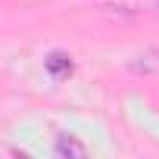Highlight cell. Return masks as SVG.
<instances>
[{"label": "cell", "mask_w": 159, "mask_h": 159, "mask_svg": "<svg viewBox=\"0 0 159 159\" xmlns=\"http://www.w3.org/2000/svg\"><path fill=\"white\" fill-rule=\"evenodd\" d=\"M44 69L50 72V78L62 81V78H69V75H72L75 62H72V56H69L66 50H50V53H47V59H44Z\"/></svg>", "instance_id": "6da1fadb"}, {"label": "cell", "mask_w": 159, "mask_h": 159, "mask_svg": "<svg viewBox=\"0 0 159 159\" xmlns=\"http://www.w3.org/2000/svg\"><path fill=\"white\" fill-rule=\"evenodd\" d=\"M106 10H116V13H153L159 10V0H97Z\"/></svg>", "instance_id": "7a4b0ae2"}, {"label": "cell", "mask_w": 159, "mask_h": 159, "mask_svg": "<svg viewBox=\"0 0 159 159\" xmlns=\"http://www.w3.org/2000/svg\"><path fill=\"white\" fill-rule=\"evenodd\" d=\"M56 156H69V159H84V156H88V147H84L81 140H75V137L62 134V137L56 140Z\"/></svg>", "instance_id": "3957f363"}]
</instances>
